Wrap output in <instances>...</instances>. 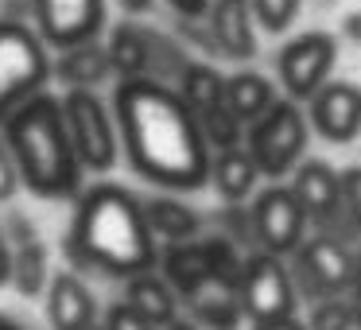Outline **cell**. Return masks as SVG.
<instances>
[{"label": "cell", "mask_w": 361, "mask_h": 330, "mask_svg": "<svg viewBox=\"0 0 361 330\" xmlns=\"http://www.w3.org/2000/svg\"><path fill=\"white\" fill-rule=\"evenodd\" d=\"M342 32L350 35L353 43H361V12H350V16H345V24H342Z\"/></svg>", "instance_id": "obj_37"}, {"label": "cell", "mask_w": 361, "mask_h": 330, "mask_svg": "<svg viewBox=\"0 0 361 330\" xmlns=\"http://www.w3.org/2000/svg\"><path fill=\"white\" fill-rule=\"evenodd\" d=\"M342 210L353 233H361V167H345L342 171Z\"/></svg>", "instance_id": "obj_30"}, {"label": "cell", "mask_w": 361, "mask_h": 330, "mask_svg": "<svg viewBox=\"0 0 361 330\" xmlns=\"http://www.w3.org/2000/svg\"><path fill=\"white\" fill-rule=\"evenodd\" d=\"M252 330H307V322L299 319H276V322H260V326H252Z\"/></svg>", "instance_id": "obj_35"}, {"label": "cell", "mask_w": 361, "mask_h": 330, "mask_svg": "<svg viewBox=\"0 0 361 330\" xmlns=\"http://www.w3.org/2000/svg\"><path fill=\"white\" fill-rule=\"evenodd\" d=\"M237 295H241V311L252 326L276 322V319H295V307H299L288 260L272 257V252H260V249L245 257Z\"/></svg>", "instance_id": "obj_7"}, {"label": "cell", "mask_w": 361, "mask_h": 330, "mask_svg": "<svg viewBox=\"0 0 361 330\" xmlns=\"http://www.w3.org/2000/svg\"><path fill=\"white\" fill-rule=\"evenodd\" d=\"M121 4H125L128 12H144V8L152 4V0H121Z\"/></svg>", "instance_id": "obj_40"}, {"label": "cell", "mask_w": 361, "mask_h": 330, "mask_svg": "<svg viewBox=\"0 0 361 330\" xmlns=\"http://www.w3.org/2000/svg\"><path fill=\"white\" fill-rule=\"evenodd\" d=\"M210 183L218 187V195L226 198V206H241L245 198L257 190L260 167L252 164V156L245 148H229V152H218V156L210 159Z\"/></svg>", "instance_id": "obj_18"}, {"label": "cell", "mask_w": 361, "mask_h": 330, "mask_svg": "<svg viewBox=\"0 0 361 330\" xmlns=\"http://www.w3.org/2000/svg\"><path fill=\"white\" fill-rule=\"evenodd\" d=\"M187 307H190V319L206 330H237L245 319L241 311V295H237L233 283H221V280H206L195 295H187Z\"/></svg>", "instance_id": "obj_16"}, {"label": "cell", "mask_w": 361, "mask_h": 330, "mask_svg": "<svg viewBox=\"0 0 361 330\" xmlns=\"http://www.w3.org/2000/svg\"><path fill=\"white\" fill-rule=\"evenodd\" d=\"M113 117L128 164L144 179L171 190H195L210 179L214 152L175 86L148 78L121 82L113 94Z\"/></svg>", "instance_id": "obj_1"}, {"label": "cell", "mask_w": 361, "mask_h": 330, "mask_svg": "<svg viewBox=\"0 0 361 330\" xmlns=\"http://www.w3.org/2000/svg\"><path fill=\"white\" fill-rule=\"evenodd\" d=\"M47 319L51 330H94L97 322V299L74 272H59L47 283Z\"/></svg>", "instance_id": "obj_15"}, {"label": "cell", "mask_w": 361, "mask_h": 330, "mask_svg": "<svg viewBox=\"0 0 361 330\" xmlns=\"http://www.w3.org/2000/svg\"><path fill=\"white\" fill-rule=\"evenodd\" d=\"M8 280L16 283L20 295H39L43 283H47V249L39 241L32 245H20L12 252V268H8Z\"/></svg>", "instance_id": "obj_26"}, {"label": "cell", "mask_w": 361, "mask_h": 330, "mask_svg": "<svg viewBox=\"0 0 361 330\" xmlns=\"http://www.w3.org/2000/svg\"><path fill=\"white\" fill-rule=\"evenodd\" d=\"M66 249L74 260L94 264L109 276H144L156 268V237L144 218V202L128 195L125 187H90L74 210V226L66 237Z\"/></svg>", "instance_id": "obj_2"}, {"label": "cell", "mask_w": 361, "mask_h": 330, "mask_svg": "<svg viewBox=\"0 0 361 330\" xmlns=\"http://www.w3.org/2000/svg\"><path fill=\"white\" fill-rule=\"evenodd\" d=\"M0 136L8 140V152L16 159L20 183L32 187L43 198H66L78 190L82 164L74 156V144L63 125V102L51 94H39L16 109L4 125Z\"/></svg>", "instance_id": "obj_3"}, {"label": "cell", "mask_w": 361, "mask_h": 330, "mask_svg": "<svg viewBox=\"0 0 361 330\" xmlns=\"http://www.w3.org/2000/svg\"><path fill=\"white\" fill-rule=\"evenodd\" d=\"M345 299H350V311H353V322L361 330V252H357V264H353V280L345 288Z\"/></svg>", "instance_id": "obj_33"}, {"label": "cell", "mask_w": 361, "mask_h": 330, "mask_svg": "<svg viewBox=\"0 0 361 330\" xmlns=\"http://www.w3.org/2000/svg\"><path fill=\"white\" fill-rule=\"evenodd\" d=\"M202 257H206V264H210V276L214 280H221V283H241V272H245V257L249 252L241 249V245H233L229 237H221V233H210V237H202Z\"/></svg>", "instance_id": "obj_25"}, {"label": "cell", "mask_w": 361, "mask_h": 330, "mask_svg": "<svg viewBox=\"0 0 361 330\" xmlns=\"http://www.w3.org/2000/svg\"><path fill=\"white\" fill-rule=\"evenodd\" d=\"M8 8H12V20H20L27 12H35V0H8Z\"/></svg>", "instance_id": "obj_38"}, {"label": "cell", "mask_w": 361, "mask_h": 330, "mask_svg": "<svg viewBox=\"0 0 361 330\" xmlns=\"http://www.w3.org/2000/svg\"><path fill=\"white\" fill-rule=\"evenodd\" d=\"M307 330H357L353 311H350V299L345 295H326V299H319V303H311Z\"/></svg>", "instance_id": "obj_28"}, {"label": "cell", "mask_w": 361, "mask_h": 330, "mask_svg": "<svg viewBox=\"0 0 361 330\" xmlns=\"http://www.w3.org/2000/svg\"><path fill=\"white\" fill-rule=\"evenodd\" d=\"M206 24H210V39L214 51L233 63H249L257 55V20H252L249 0H214L210 12H206Z\"/></svg>", "instance_id": "obj_14"}, {"label": "cell", "mask_w": 361, "mask_h": 330, "mask_svg": "<svg viewBox=\"0 0 361 330\" xmlns=\"http://www.w3.org/2000/svg\"><path fill=\"white\" fill-rule=\"evenodd\" d=\"M252 218V237H257L260 252H272V257H295L307 245V214L295 202L291 187H264L249 206Z\"/></svg>", "instance_id": "obj_10"}, {"label": "cell", "mask_w": 361, "mask_h": 330, "mask_svg": "<svg viewBox=\"0 0 361 330\" xmlns=\"http://www.w3.org/2000/svg\"><path fill=\"white\" fill-rule=\"evenodd\" d=\"M179 97L187 102V109L195 113V117H202V113L226 105V78L206 63H190L187 74H183V82H179Z\"/></svg>", "instance_id": "obj_24"}, {"label": "cell", "mask_w": 361, "mask_h": 330, "mask_svg": "<svg viewBox=\"0 0 361 330\" xmlns=\"http://www.w3.org/2000/svg\"><path fill=\"white\" fill-rule=\"evenodd\" d=\"M0 330H20V322H12V319H4V314H0Z\"/></svg>", "instance_id": "obj_41"}, {"label": "cell", "mask_w": 361, "mask_h": 330, "mask_svg": "<svg viewBox=\"0 0 361 330\" xmlns=\"http://www.w3.org/2000/svg\"><path fill=\"white\" fill-rule=\"evenodd\" d=\"M311 128L334 144H345L361 133V86L350 82H326L311 97Z\"/></svg>", "instance_id": "obj_13"}, {"label": "cell", "mask_w": 361, "mask_h": 330, "mask_svg": "<svg viewBox=\"0 0 361 330\" xmlns=\"http://www.w3.org/2000/svg\"><path fill=\"white\" fill-rule=\"evenodd\" d=\"M125 303L133 307L144 322H152L156 330H164L167 322L179 319V295H175L171 283L156 272L133 276V280H128V291H125Z\"/></svg>", "instance_id": "obj_17"}, {"label": "cell", "mask_w": 361, "mask_h": 330, "mask_svg": "<svg viewBox=\"0 0 361 330\" xmlns=\"http://www.w3.org/2000/svg\"><path fill=\"white\" fill-rule=\"evenodd\" d=\"M144 218H148L152 237H164L167 245H190L198 241L202 218L179 198H152L144 202Z\"/></svg>", "instance_id": "obj_21"}, {"label": "cell", "mask_w": 361, "mask_h": 330, "mask_svg": "<svg viewBox=\"0 0 361 330\" xmlns=\"http://www.w3.org/2000/svg\"><path fill=\"white\" fill-rule=\"evenodd\" d=\"M159 268H164V280L171 283L175 295H195L206 280H210V264L202 257V245L190 241V245H167L164 257H159Z\"/></svg>", "instance_id": "obj_22"}, {"label": "cell", "mask_w": 361, "mask_h": 330, "mask_svg": "<svg viewBox=\"0 0 361 330\" xmlns=\"http://www.w3.org/2000/svg\"><path fill=\"white\" fill-rule=\"evenodd\" d=\"M291 195H295L299 206H303L307 221L322 226V233H330V237H342V229H338V221H345L342 175H338L334 167L322 164V159H307V164H299L295 179H291ZM345 226H350V221H345Z\"/></svg>", "instance_id": "obj_12"}, {"label": "cell", "mask_w": 361, "mask_h": 330, "mask_svg": "<svg viewBox=\"0 0 361 330\" xmlns=\"http://www.w3.org/2000/svg\"><path fill=\"white\" fill-rule=\"evenodd\" d=\"M102 330H156V326H152V322H144L140 314H136L133 307L125 303V299H121V303L109 307V314H105Z\"/></svg>", "instance_id": "obj_31"}, {"label": "cell", "mask_w": 361, "mask_h": 330, "mask_svg": "<svg viewBox=\"0 0 361 330\" xmlns=\"http://www.w3.org/2000/svg\"><path fill=\"white\" fill-rule=\"evenodd\" d=\"M198 128H202V136H206L214 156H218V152H229V148H241V140H245V125L226 109V105L202 113V117H198Z\"/></svg>", "instance_id": "obj_27"}, {"label": "cell", "mask_w": 361, "mask_h": 330, "mask_svg": "<svg viewBox=\"0 0 361 330\" xmlns=\"http://www.w3.org/2000/svg\"><path fill=\"white\" fill-rule=\"evenodd\" d=\"M47 78L51 63L39 32H32L24 20H0V125L39 97Z\"/></svg>", "instance_id": "obj_4"}, {"label": "cell", "mask_w": 361, "mask_h": 330, "mask_svg": "<svg viewBox=\"0 0 361 330\" xmlns=\"http://www.w3.org/2000/svg\"><path fill=\"white\" fill-rule=\"evenodd\" d=\"M63 125L66 136L74 144V156L82 167H94V171H109L117 164V117L105 109V102L94 90H66L63 97Z\"/></svg>", "instance_id": "obj_6"}, {"label": "cell", "mask_w": 361, "mask_h": 330, "mask_svg": "<svg viewBox=\"0 0 361 330\" xmlns=\"http://www.w3.org/2000/svg\"><path fill=\"white\" fill-rule=\"evenodd\" d=\"M20 187V171H16V159L8 152V140L0 136V202H8Z\"/></svg>", "instance_id": "obj_32"}, {"label": "cell", "mask_w": 361, "mask_h": 330, "mask_svg": "<svg viewBox=\"0 0 361 330\" xmlns=\"http://www.w3.org/2000/svg\"><path fill=\"white\" fill-rule=\"evenodd\" d=\"M35 28L43 43L59 51L97 39L105 24V0H35Z\"/></svg>", "instance_id": "obj_11"}, {"label": "cell", "mask_w": 361, "mask_h": 330, "mask_svg": "<svg viewBox=\"0 0 361 330\" xmlns=\"http://www.w3.org/2000/svg\"><path fill=\"white\" fill-rule=\"evenodd\" d=\"M249 8L264 32H288L291 20L299 16V0H249Z\"/></svg>", "instance_id": "obj_29"}, {"label": "cell", "mask_w": 361, "mask_h": 330, "mask_svg": "<svg viewBox=\"0 0 361 330\" xmlns=\"http://www.w3.org/2000/svg\"><path fill=\"white\" fill-rule=\"evenodd\" d=\"M94 330H102V326H94Z\"/></svg>", "instance_id": "obj_42"}, {"label": "cell", "mask_w": 361, "mask_h": 330, "mask_svg": "<svg viewBox=\"0 0 361 330\" xmlns=\"http://www.w3.org/2000/svg\"><path fill=\"white\" fill-rule=\"evenodd\" d=\"M8 268H12V249L4 241V226H0V283L8 280Z\"/></svg>", "instance_id": "obj_36"}, {"label": "cell", "mask_w": 361, "mask_h": 330, "mask_svg": "<svg viewBox=\"0 0 361 330\" xmlns=\"http://www.w3.org/2000/svg\"><path fill=\"white\" fill-rule=\"evenodd\" d=\"M167 4H171L183 20H198V16H206V12H210L214 0H167Z\"/></svg>", "instance_id": "obj_34"}, {"label": "cell", "mask_w": 361, "mask_h": 330, "mask_svg": "<svg viewBox=\"0 0 361 330\" xmlns=\"http://www.w3.org/2000/svg\"><path fill=\"white\" fill-rule=\"evenodd\" d=\"M276 102H280V97H276L272 82H268L264 74L241 71V74H233V78H226V109L233 113L245 128L264 117Z\"/></svg>", "instance_id": "obj_20"}, {"label": "cell", "mask_w": 361, "mask_h": 330, "mask_svg": "<svg viewBox=\"0 0 361 330\" xmlns=\"http://www.w3.org/2000/svg\"><path fill=\"white\" fill-rule=\"evenodd\" d=\"M164 330H202V326H198L195 319H183V314H179V319H175V322H167Z\"/></svg>", "instance_id": "obj_39"}, {"label": "cell", "mask_w": 361, "mask_h": 330, "mask_svg": "<svg viewBox=\"0 0 361 330\" xmlns=\"http://www.w3.org/2000/svg\"><path fill=\"white\" fill-rule=\"evenodd\" d=\"M307 128H311L307 113L299 109L295 102L280 97L264 117L252 121V125L245 128V152H249L252 164L260 167V175L280 179V175L295 171V164L303 159Z\"/></svg>", "instance_id": "obj_5"}, {"label": "cell", "mask_w": 361, "mask_h": 330, "mask_svg": "<svg viewBox=\"0 0 361 330\" xmlns=\"http://www.w3.org/2000/svg\"><path fill=\"white\" fill-rule=\"evenodd\" d=\"M109 66L121 74V82H140L152 71V32L136 24H117L109 35Z\"/></svg>", "instance_id": "obj_19"}, {"label": "cell", "mask_w": 361, "mask_h": 330, "mask_svg": "<svg viewBox=\"0 0 361 330\" xmlns=\"http://www.w3.org/2000/svg\"><path fill=\"white\" fill-rule=\"evenodd\" d=\"M55 71L71 90H94L113 66H109V51L97 39H90V43H78V47H66L63 55H59Z\"/></svg>", "instance_id": "obj_23"}, {"label": "cell", "mask_w": 361, "mask_h": 330, "mask_svg": "<svg viewBox=\"0 0 361 330\" xmlns=\"http://www.w3.org/2000/svg\"><path fill=\"white\" fill-rule=\"evenodd\" d=\"M353 264H357V252L342 241V237H307V245L295 252L291 260V283H295V295H307L311 303L326 295H345L353 280Z\"/></svg>", "instance_id": "obj_8"}, {"label": "cell", "mask_w": 361, "mask_h": 330, "mask_svg": "<svg viewBox=\"0 0 361 330\" xmlns=\"http://www.w3.org/2000/svg\"><path fill=\"white\" fill-rule=\"evenodd\" d=\"M334 59H338V43L330 32H303L283 43V51L276 55V74H280L288 102H311L330 82Z\"/></svg>", "instance_id": "obj_9"}]
</instances>
